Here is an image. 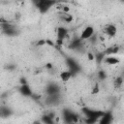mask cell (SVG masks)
I'll return each mask as SVG.
<instances>
[{"mask_svg": "<svg viewBox=\"0 0 124 124\" xmlns=\"http://www.w3.org/2000/svg\"><path fill=\"white\" fill-rule=\"evenodd\" d=\"M82 112L84 113L85 118H90V119H94V120H97V121H99V119L105 114V111L92 109V108H82Z\"/></svg>", "mask_w": 124, "mask_h": 124, "instance_id": "6da1fadb", "label": "cell"}, {"mask_svg": "<svg viewBox=\"0 0 124 124\" xmlns=\"http://www.w3.org/2000/svg\"><path fill=\"white\" fill-rule=\"evenodd\" d=\"M36 7L39 9V11L44 14L46 13L53 5H55V1H49V0H39L37 2H35Z\"/></svg>", "mask_w": 124, "mask_h": 124, "instance_id": "7a4b0ae2", "label": "cell"}, {"mask_svg": "<svg viewBox=\"0 0 124 124\" xmlns=\"http://www.w3.org/2000/svg\"><path fill=\"white\" fill-rule=\"evenodd\" d=\"M1 28H2L3 33H5L7 36H16L18 31L14 24H12L8 21L1 23Z\"/></svg>", "mask_w": 124, "mask_h": 124, "instance_id": "3957f363", "label": "cell"}, {"mask_svg": "<svg viewBox=\"0 0 124 124\" xmlns=\"http://www.w3.org/2000/svg\"><path fill=\"white\" fill-rule=\"evenodd\" d=\"M94 36V28L92 26H86L82 31H81V34L79 36V39L81 41H84V40H89L91 39L92 37Z\"/></svg>", "mask_w": 124, "mask_h": 124, "instance_id": "277c9868", "label": "cell"}, {"mask_svg": "<svg viewBox=\"0 0 124 124\" xmlns=\"http://www.w3.org/2000/svg\"><path fill=\"white\" fill-rule=\"evenodd\" d=\"M113 120V115L111 111H106L105 114L99 119L98 124H111Z\"/></svg>", "mask_w": 124, "mask_h": 124, "instance_id": "5b68a950", "label": "cell"}, {"mask_svg": "<svg viewBox=\"0 0 124 124\" xmlns=\"http://www.w3.org/2000/svg\"><path fill=\"white\" fill-rule=\"evenodd\" d=\"M104 32H105V34L107 36L112 38V37H114L116 35L117 29H116L115 25H113V24H107L105 26V28H104Z\"/></svg>", "mask_w": 124, "mask_h": 124, "instance_id": "8992f818", "label": "cell"}, {"mask_svg": "<svg viewBox=\"0 0 124 124\" xmlns=\"http://www.w3.org/2000/svg\"><path fill=\"white\" fill-rule=\"evenodd\" d=\"M18 90H19V93L22 94L25 97H32V95H33V92H32L31 88H30V86L28 85V83L20 84Z\"/></svg>", "mask_w": 124, "mask_h": 124, "instance_id": "52a82bcc", "label": "cell"}, {"mask_svg": "<svg viewBox=\"0 0 124 124\" xmlns=\"http://www.w3.org/2000/svg\"><path fill=\"white\" fill-rule=\"evenodd\" d=\"M73 111L70 109L63 110V120L66 124H73Z\"/></svg>", "mask_w": 124, "mask_h": 124, "instance_id": "ba28073f", "label": "cell"}, {"mask_svg": "<svg viewBox=\"0 0 124 124\" xmlns=\"http://www.w3.org/2000/svg\"><path fill=\"white\" fill-rule=\"evenodd\" d=\"M59 91H60V87L57 85V84H49L47 85L46 87V93L47 95H55V94H59Z\"/></svg>", "mask_w": 124, "mask_h": 124, "instance_id": "9c48e42d", "label": "cell"}, {"mask_svg": "<svg viewBox=\"0 0 124 124\" xmlns=\"http://www.w3.org/2000/svg\"><path fill=\"white\" fill-rule=\"evenodd\" d=\"M73 73L70 71V70H66V71H62L60 73V78L62 81L64 82H67L68 80H70V78L73 77Z\"/></svg>", "mask_w": 124, "mask_h": 124, "instance_id": "30bf717a", "label": "cell"}, {"mask_svg": "<svg viewBox=\"0 0 124 124\" xmlns=\"http://www.w3.org/2000/svg\"><path fill=\"white\" fill-rule=\"evenodd\" d=\"M119 49L120 47L118 46H109L108 48H107L104 51V53L107 56H111V54H117L119 52Z\"/></svg>", "mask_w": 124, "mask_h": 124, "instance_id": "8fae6325", "label": "cell"}, {"mask_svg": "<svg viewBox=\"0 0 124 124\" xmlns=\"http://www.w3.org/2000/svg\"><path fill=\"white\" fill-rule=\"evenodd\" d=\"M104 62L108 65H117L120 62V60L115 56H106L104 59Z\"/></svg>", "mask_w": 124, "mask_h": 124, "instance_id": "7c38bea8", "label": "cell"}, {"mask_svg": "<svg viewBox=\"0 0 124 124\" xmlns=\"http://www.w3.org/2000/svg\"><path fill=\"white\" fill-rule=\"evenodd\" d=\"M41 121L44 124H54V120H53V115L52 114H45L42 116Z\"/></svg>", "mask_w": 124, "mask_h": 124, "instance_id": "4fadbf2b", "label": "cell"}, {"mask_svg": "<svg viewBox=\"0 0 124 124\" xmlns=\"http://www.w3.org/2000/svg\"><path fill=\"white\" fill-rule=\"evenodd\" d=\"M122 83H123V77H121V76L116 77L115 79H114V83H113L114 86H115L116 88H119V87H121Z\"/></svg>", "mask_w": 124, "mask_h": 124, "instance_id": "5bb4252c", "label": "cell"}, {"mask_svg": "<svg viewBox=\"0 0 124 124\" xmlns=\"http://www.w3.org/2000/svg\"><path fill=\"white\" fill-rule=\"evenodd\" d=\"M12 114V111H11V109L9 108H1V115H2V117H7V116H10Z\"/></svg>", "mask_w": 124, "mask_h": 124, "instance_id": "9a60e30c", "label": "cell"}, {"mask_svg": "<svg viewBox=\"0 0 124 124\" xmlns=\"http://www.w3.org/2000/svg\"><path fill=\"white\" fill-rule=\"evenodd\" d=\"M98 78H99V79H101V80L106 79V78H107V73H106L105 71H103V70L99 71V73H98Z\"/></svg>", "mask_w": 124, "mask_h": 124, "instance_id": "2e32d148", "label": "cell"}, {"mask_svg": "<svg viewBox=\"0 0 124 124\" xmlns=\"http://www.w3.org/2000/svg\"><path fill=\"white\" fill-rule=\"evenodd\" d=\"M87 59H88V61H93V60H95V54L94 53H92V52H87Z\"/></svg>", "mask_w": 124, "mask_h": 124, "instance_id": "e0dca14e", "label": "cell"}, {"mask_svg": "<svg viewBox=\"0 0 124 124\" xmlns=\"http://www.w3.org/2000/svg\"><path fill=\"white\" fill-rule=\"evenodd\" d=\"M99 92V87H98V85H95V87L93 88V90H92V93L93 94H96V93H98Z\"/></svg>", "mask_w": 124, "mask_h": 124, "instance_id": "ac0fdd59", "label": "cell"}, {"mask_svg": "<svg viewBox=\"0 0 124 124\" xmlns=\"http://www.w3.org/2000/svg\"><path fill=\"white\" fill-rule=\"evenodd\" d=\"M32 124H42V121H39V120H36V121H34Z\"/></svg>", "mask_w": 124, "mask_h": 124, "instance_id": "d6986e66", "label": "cell"}]
</instances>
